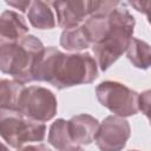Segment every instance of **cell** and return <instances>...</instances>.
Masks as SVG:
<instances>
[{
  "instance_id": "1",
  "label": "cell",
  "mask_w": 151,
  "mask_h": 151,
  "mask_svg": "<svg viewBox=\"0 0 151 151\" xmlns=\"http://www.w3.org/2000/svg\"><path fill=\"white\" fill-rule=\"evenodd\" d=\"M98 77V66L88 52L64 53L45 47L34 71L33 81H46L58 90L91 84Z\"/></svg>"
},
{
  "instance_id": "2",
  "label": "cell",
  "mask_w": 151,
  "mask_h": 151,
  "mask_svg": "<svg viewBox=\"0 0 151 151\" xmlns=\"http://www.w3.org/2000/svg\"><path fill=\"white\" fill-rule=\"evenodd\" d=\"M134 25V17L122 2L110 13V27L107 33L99 42L91 46L98 68L106 71L125 53L133 38Z\"/></svg>"
},
{
  "instance_id": "3",
  "label": "cell",
  "mask_w": 151,
  "mask_h": 151,
  "mask_svg": "<svg viewBox=\"0 0 151 151\" xmlns=\"http://www.w3.org/2000/svg\"><path fill=\"white\" fill-rule=\"evenodd\" d=\"M45 50L42 41L33 34L0 47V71L13 80L26 84L33 81V71Z\"/></svg>"
},
{
  "instance_id": "4",
  "label": "cell",
  "mask_w": 151,
  "mask_h": 151,
  "mask_svg": "<svg viewBox=\"0 0 151 151\" xmlns=\"http://www.w3.org/2000/svg\"><path fill=\"white\" fill-rule=\"evenodd\" d=\"M46 134L45 123L32 120L17 109L0 110V137L13 149H20L29 142H42Z\"/></svg>"
},
{
  "instance_id": "5",
  "label": "cell",
  "mask_w": 151,
  "mask_h": 151,
  "mask_svg": "<svg viewBox=\"0 0 151 151\" xmlns=\"http://www.w3.org/2000/svg\"><path fill=\"white\" fill-rule=\"evenodd\" d=\"M98 101L114 116L126 118L134 116L138 110L139 93L119 81H101L96 87Z\"/></svg>"
},
{
  "instance_id": "6",
  "label": "cell",
  "mask_w": 151,
  "mask_h": 151,
  "mask_svg": "<svg viewBox=\"0 0 151 151\" xmlns=\"http://www.w3.org/2000/svg\"><path fill=\"white\" fill-rule=\"evenodd\" d=\"M17 110L32 120L45 123L57 114V97L51 90L42 86L24 87L18 99Z\"/></svg>"
},
{
  "instance_id": "7",
  "label": "cell",
  "mask_w": 151,
  "mask_h": 151,
  "mask_svg": "<svg viewBox=\"0 0 151 151\" xmlns=\"http://www.w3.org/2000/svg\"><path fill=\"white\" fill-rule=\"evenodd\" d=\"M131 136V127L125 118L106 117L98 127L94 142L100 151H122Z\"/></svg>"
},
{
  "instance_id": "8",
  "label": "cell",
  "mask_w": 151,
  "mask_h": 151,
  "mask_svg": "<svg viewBox=\"0 0 151 151\" xmlns=\"http://www.w3.org/2000/svg\"><path fill=\"white\" fill-rule=\"evenodd\" d=\"M57 13V24L63 29L81 25L92 13V1H53L50 2Z\"/></svg>"
},
{
  "instance_id": "9",
  "label": "cell",
  "mask_w": 151,
  "mask_h": 151,
  "mask_svg": "<svg viewBox=\"0 0 151 151\" xmlns=\"http://www.w3.org/2000/svg\"><path fill=\"white\" fill-rule=\"evenodd\" d=\"M68 124V132L72 144L88 145L94 140L96 133L99 127V122L91 114L81 113L73 116Z\"/></svg>"
},
{
  "instance_id": "10",
  "label": "cell",
  "mask_w": 151,
  "mask_h": 151,
  "mask_svg": "<svg viewBox=\"0 0 151 151\" xmlns=\"http://www.w3.org/2000/svg\"><path fill=\"white\" fill-rule=\"evenodd\" d=\"M27 33L28 26L21 14L11 9L0 14V47L20 40Z\"/></svg>"
},
{
  "instance_id": "11",
  "label": "cell",
  "mask_w": 151,
  "mask_h": 151,
  "mask_svg": "<svg viewBox=\"0 0 151 151\" xmlns=\"http://www.w3.org/2000/svg\"><path fill=\"white\" fill-rule=\"evenodd\" d=\"M27 18L29 24L38 29H52L57 25L51 4L40 0L31 2L27 11Z\"/></svg>"
},
{
  "instance_id": "12",
  "label": "cell",
  "mask_w": 151,
  "mask_h": 151,
  "mask_svg": "<svg viewBox=\"0 0 151 151\" xmlns=\"http://www.w3.org/2000/svg\"><path fill=\"white\" fill-rule=\"evenodd\" d=\"M126 57L130 63L140 70H147L151 63V53H150V45L140 39L132 38L126 51Z\"/></svg>"
},
{
  "instance_id": "13",
  "label": "cell",
  "mask_w": 151,
  "mask_h": 151,
  "mask_svg": "<svg viewBox=\"0 0 151 151\" xmlns=\"http://www.w3.org/2000/svg\"><path fill=\"white\" fill-rule=\"evenodd\" d=\"M60 46L70 52H80L91 47L90 41L87 40L81 26H77L68 29H63L60 35Z\"/></svg>"
},
{
  "instance_id": "14",
  "label": "cell",
  "mask_w": 151,
  "mask_h": 151,
  "mask_svg": "<svg viewBox=\"0 0 151 151\" xmlns=\"http://www.w3.org/2000/svg\"><path fill=\"white\" fill-rule=\"evenodd\" d=\"M24 85L9 79L0 78V110H13L17 109L18 99Z\"/></svg>"
},
{
  "instance_id": "15",
  "label": "cell",
  "mask_w": 151,
  "mask_h": 151,
  "mask_svg": "<svg viewBox=\"0 0 151 151\" xmlns=\"http://www.w3.org/2000/svg\"><path fill=\"white\" fill-rule=\"evenodd\" d=\"M47 142L58 151L67 147L68 145H72L67 120L59 118L52 123L48 130Z\"/></svg>"
},
{
  "instance_id": "16",
  "label": "cell",
  "mask_w": 151,
  "mask_h": 151,
  "mask_svg": "<svg viewBox=\"0 0 151 151\" xmlns=\"http://www.w3.org/2000/svg\"><path fill=\"white\" fill-rule=\"evenodd\" d=\"M150 96H151V92L146 90L139 93V97H138V110L142 111V113H144L147 118L150 113Z\"/></svg>"
},
{
  "instance_id": "17",
  "label": "cell",
  "mask_w": 151,
  "mask_h": 151,
  "mask_svg": "<svg viewBox=\"0 0 151 151\" xmlns=\"http://www.w3.org/2000/svg\"><path fill=\"white\" fill-rule=\"evenodd\" d=\"M31 2L32 1H6V5H8V6H11V7H13V8H15V9H19L20 12H26V11H28V8H29V6H31Z\"/></svg>"
},
{
  "instance_id": "18",
  "label": "cell",
  "mask_w": 151,
  "mask_h": 151,
  "mask_svg": "<svg viewBox=\"0 0 151 151\" xmlns=\"http://www.w3.org/2000/svg\"><path fill=\"white\" fill-rule=\"evenodd\" d=\"M132 7H134L138 12L144 13V14H149V9H150V2H142V1H130L129 2Z\"/></svg>"
},
{
  "instance_id": "19",
  "label": "cell",
  "mask_w": 151,
  "mask_h": 151,
  "mask_svg": "<svg viewBox=\"0 0 151 151\" xmlns=\"http://www.w3.org/2000/svg\"><path fill=\"white\" fill-rule=\"evenodd\" d=\"M18 151H52L50 147H47L44 144H37V145H26L22 146L20 149H18Z\"/></svg>"
},
{
  "instance_id": "20",
  "label": "cell",
  "mask_w": 151,
  "mask_h": 151,
  "mask_svg": "<svg viewBox=\"0 0 151 151\" xmlns=\"http://www.w3.org/2000/svg\"><path fill=\"white\" fill-rule=\"evenodd\" d=\"M60 151H84L83 147L80 145H76V144H72V145H68L67 147L60 150Z\"/></svg>"
},
{
  "instance_id": "21",
  "label": "cell",
  "mask_w": 151,
  "mask_h": 151,
  "mask_svg": "<svg viewBox=\"0 0 151 151\" xmlns=\"http://www.w3.org/2000/svg\"><path fill=\"white\" fill-rule=\"evenodd\" d=\"M0 151H9V150H8V147H7L6 145H4V144L0 142Z\"/></svg>"
},
{
  "instance_id": "22",
  "label": "cell",
  "mask_w": 151,
  "mask_h": 151,
  "mask_svg": "<svg viewBox=\"0 0 151 151\" xmlns=\"http://www.w3.org/2000/svg\"><path fill=\"white\" fill-rule=\"evenodd\" d=\"M129 151H139V150H129Z\"/></svg>"
}]
</instances>
